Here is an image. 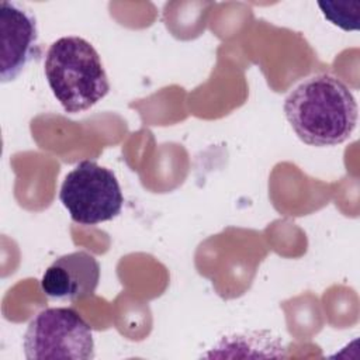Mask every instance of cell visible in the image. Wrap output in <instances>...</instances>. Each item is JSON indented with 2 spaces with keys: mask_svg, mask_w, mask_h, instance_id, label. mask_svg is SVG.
<instances>
[{
  "mask_svg": "<svg viewBox=\"0 0 360 360\" xmlns=\"http://www.w3.org/2000/svg\"><path fill=\"white\" fill-rule=\"evenodd\" d=\"M284 114L307 145L335 146L350 138L357 124V103L336 76L318 73L297 84L284 100Z\"/></svg>",
  "mask_w": 360,
  "mask_h": 360,
  "instance_id": "obj_1",
  "label": "cell"
},
{
  "mask_svg": "<svg viewBox=\"0 0 360 360\" xmlns=\"http://www.w3.org/2000/svg\"><path fill=\"white\" fill-rule=\"evenodd\" d=\"M49 89L69 114L91 108L110 91V82L96 48L82 37L53 41L45 55Z\"/></svg>",
  "mask_w": 360,
  "mask_h": 360,
  "instance_id": "obj_2",
  "label": "cell"
},
{
  "mask_svg": "<svg viewBox=\"0 0 360 360\" xmlns=\"http://www.w3.org/2000/svg\"><path fill=\"white\" fill-rule=\"evenodd\" d=\"M24 354L28 360H91L94 359L91 328L72 308H45L27 326Z\"/></svg>",
  "mask_w": 360,
  "mask_h": 360,
  "instance_id": "obj_3",
  "label": "cell"
},
{
  "mask_svg": "<svg viewBox=\"0 0 360 360\" xmlns=\"http://www.w3.org/2000/svg\"><path fill=\"white\" fill-rule=\"evenodd\" d=\"M59 200L70 218L96 225L120 215L124 195L115 174L94 160L79 162L63 179Z\"/></svg>",
  "mask_w": 360,
  "mask_h": 360,
  "instance_id": "obj_4",
  "label": "cell"
},
{
  "mask_svg": "<svg viewBox=\"0 0 360 360\" xmlns=\"http://www.w3.org/2000/svg\"><path fill=\"white\" fill-rule=\"evenodd\" d=\"M0 79L14 80L41 55L37 18L31 8L17 1L0 3Z\"/></svg>",
  "mask_w": 360,
  "mask_h": 360,
  "instance_id": "obj_5",
  "label": "cell"
},
{
  "mask_svg": "<svg viewBox=\"0 0 360 360\" xmlns=\"http://www.w3.org/2000/svg\"><path fill=\"white\" fill-rule=\"evenodd\" d=\"M100 281V264L86 250L58 257L44 273L41 288L48 298L77 301L94 294Z\"/></svg>",
  "mask_w": 360,
  "mask_h": 360,
  "instance_id": "obj_6",
  "label": "cell"
},
{
  "mask_svg": "<svg viewBox=\"0 0 360 360\" xmlns=\"http://www.w3.org/2000/svg\"><path fill=\"white\" fill-rule=\"evenodd\" d=\"M353 4V3H352ZM350 3H335V1H319L318 6L322 14L333 25H338L346 31L359 28V11H349Z\"/></svg>",
  "mask_w": 360,
  "mask_h": 360,
  "instance_id": "obj_7",
  "label": "cell"
}]
</instances>
